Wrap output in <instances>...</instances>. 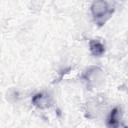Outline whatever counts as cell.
<instances>
[{"label":"cell","mask_w":128,"mask_h":128,"mask_svg":"<svg viewBox=\"0 0 128 128\" xmlns=\"http://www.w3.org/2000/svg\"><path fill=\"white\" fill-rule=\"evenodd\" d=\"M113 11H114V8L110 6L109 2H106V1H95L91 6L92 15L94 17L95 22L99 26L103 25L106 22V20L109 19Z\"/></svg>","instance_id":"cell-1"},{"label":"cell","mask_w":128,"mask_h":128,"mask_svg":"<svg viewBox=\"0 0 128 128\" xmlns=\"http://www.w3.org/2000/svg\"><path fill=\"white\" fill-rule=\"evenodd\" d=\"M89 46H90V51L94 56H101L105 51L103 44L97 40H91Z\"/></svg>","instance_id":"cell-2"},{"label":"cell","mask_w":128,"mask_h":128,"mask_svg":"<svg viewBox=\"0 0 128 128\" xmlns=\"http://www.w3.org/2000/svg\"><path fill=\"white\" fill-rule=\"evenodd\" d=\"M116 115H117V108L113 109L112 112H111V115H110L109 123H110L112 126H115V125L117 124V118H116Z\"/></svg>","instance_id":"cell-3"}]
</instances>
